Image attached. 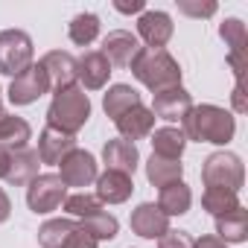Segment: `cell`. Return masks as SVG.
Listing matches in <instances>:
<instances>
[{"label":"cell","instance_id":"11","mask_svg":"<svg viewBox=\"0 0 248 248\" xmlns=\"http://www.w3.org/2000/svg\"><path fill=\"white\" fill-rule=\"evenodd\" d=\"M47 73V82L53 91H64L76 85V56L67 50H50L41 62H38Z\"/></svg>","mask_w":248,"mask_h":248},{"label":"cell","instance_id":"34","mask_svg":"<svg viewBox=\"0 0 248 248\" xmlns=\"http://www.w3.org/2000/svg\"><path fill=\"white\" fill-rule=\"evenodd\" d=\"M64 248H96V239L76 222V228H73V233L67 236V242H64Z\"/></svg>","mask_w":248,"mask_h":248},{"label":"cell","instance_id":"10","mask_svg":"<svg viewBox=\"0 0 248 248\" xmlns=\"http://www.w3.org/2000/svg\"><path fill=\"white\" fill-rule=\"evenodd\" d=\"M111 67H132L135 56L140 53V41L138 35L126 32V30H114L102 38V50H99Z\"/></svg>","mask_w":248,"mask_h":248},{"label":"cell","instance_id":"38","mask_svg":"<svg viewBox=\"0 0 248 248\" xmlns=\"http://www.w3.org/2000/svg\"><path fill=\"white\" fill-rule=\"evenodd\" d=\"M9 213H12V202H9L6 190L0 187V222H6V219H9Z\"/></svg>","mask_w":248,"mask_h":248},{"label":"cell","instance_id":"3","mask_svg":"<svg viewBox=\"0 0 248 248\" xmlns=\"http://www.w3.org/2000/svg\"><path fill=\"white\" fill-rule=\"evenodd\" d=\"M91 117V99L82 88H64V91H56L53 93V102L47 108V126L59 129V132H67V135H76Z\"/></svg>","mask_w":248,"mask_h":248},{"label":"cell","instance_id":"35","mask_svg":"<svg viewBox=\"0 0 248 248\" xmlns=\"http://www.w3.org/2000/svg\"><path fill=\"white\" fill-rule=\"evenodd\" d=\"M114 9L123 15H135V12H146V3L143 0H132V3H114Z\"/></svg>","mask_w":248,"mask_h":248},{"label":"cell","instance_id":"17","mask_svg":"<svg viewBox=\"0 0 248 248\" xmlns=\"http://www.w3.org/2000/svg\"><path fill=\"white\" fill-rule=\"evenodd\" d=\"M102 161L108 170L114 172H123V175H135L138 164H140V152L135 143L129 140H123V138H114L102 146Z\"/></svg>","mask_w":248,"mask_h":248},{"label":"cell","instance_id":"5","mask_svg":"<svg viewBox=\"0 0 248 248\" xmlns=\"http://www.w3.org/2000/svg\"><path fill=\"white\" fill-rule=\"evenodd\" d=\"M32 38L24 30H3L0 32V73L3 76H21L27 67H32Z\"/></svg>","mask_w":248,"mask_h":248},{"label":"cell","instance_id":"14","mask_svg":"<svg viewBox=\"0 0 248 248\" xmlns=\"http://www.w3.org/2000/svg\"><path fill=\"white\" fill-rule=\"evenodd\" d=\"M76 149V135H67V132H59L53 126H44V132L38 135V158L41 164L47 167H59L70 152Z\"/></svg>","mask_w":248,"mask_h":248},{"label":"cell","instance_id":"31","mask_svg":"<svg viewBox=\"0 0 248 248\" xmlns=\"http://www.w3.org/2000/svg\"><path fill=\"white\" fill-rule=\"evenodd\" d=\"M219 35H222V41L231 47L228 53H233V56H242V53H245V24H242L239 18H228V21H222Z\"/></svg>","mask_w":248,"mask_h":248},{"label":"cell","instance_id":"32","mask_svg":"<svg viewBox=\"0 0 248 248\" xmlns=\"http://www.w3.org/2000/svg\"><path fill=\"white\" fill-rule=\"evenodd\" d=\"M216 3L213 0H207V3H193V0H178V12L181 15H190V18H210L216 15Z\"/></svg>","mask_w":248,"mask_h":248},{"label":"cell","instance_id":"39","mask_svg":"<svg viewBox=\"0 0 248 248\" xmlns=\"http://www.w3.org/2000/svg\"><path fill=\"white\" fill-rule=\"evenodd\" d=\"M6 164H9V152H6V149H0V178L6 175Z\"/></svg>","mask_w":248,"mask_h":248},{"label":"cell","instance_id":"7","mask_svg":"<svg viewBox=\"0 0 248 248\" xmlns=\"http://www.w3.org/2000/svg\"><path fill=\"white\" fill-rule=\"evenodd\" d=\"M50 91V82H47V73L41 64H32L27 67L21 76L12 79L9 85V102L12 105H32L38 102V96H44Z\"/></svg>","mask_w":248,"mask_h":248},{"label":"cell","instance_id":"4","mask_svg":"<svg viewBox=\"0 0 248 248\" xmlns=\"http://www.w3.org/2000/svg\"><path fill=\"white\" fill-rule=\"evenodd\" d=\"M202 181L204 187H225L231 193H239L245 184V170L239 155L233 152H213L202 164Z\"/></svg>","mask_w":248,"mask_h":248},{"label":"cell","instance_id":"30","mask_svg":"<svg viewBox=\"0 0 248 248\" xmlns=\"http://www.w3.org/2000/svg\"><path fill=\"white\" fill-rule=\"evenodd\" d=\"M64 210L70 213V216H76V219H85V216H93V213H99L102 210V202L93 196V193H73V196H67L64 199Z\"/></svg>","mask_w":248,"mask_h":248},{"label":"cell","instance_id":"21","mask_svg":"<svg viewBox=\"0 0 248 248\" xmlns=\"http://www.w3.org/2000/svg\"><path fill=\"white\" fill-rule=\"evenodd\" d=\"M184 149H187V138H184L181 129L164 126V129L152 132V155H161V158H170V161H181Z\"/></svg>","mask_w":248,"mask_h":248},{"label":"cell","instance_id":"24","mask_svg":"<svg viewBox=\"0 0 248 248\" xmlns=\"http://www.w3.org/2000/svg\"><path fill=\"white\" fill-rule=\"evenodd\" d=\"M216 236L222 242H245L248 239V210L236 207L225 216H216Z\"/></svg>","mask_w":248,"mask_h":248},{"label":"cell","instance_id":"9","mask_svg":"<svg viewBox=\"0 0 248 248\" xmlns=\"http://www.w3.org/2000/svg\"><path fill=\"white\" fill-rule=\"evenodd\" d=\"M172 32H175V27H172V18L167 12H161V9L140 12V18H138V35L143 38V44L149 50H164L170 44Z\"/></svg>","mask_w":248,"mask_h":248},{"label":"cell","instance_id":"20","mask_svg":"<svg viewBox=\"0 0 248 248\" xmlns=\"http://www.w3.org/2000/svg\"><path fill=\"white\" fill-rule=\"evenodd\" d=\"M32 138V129L30 123L18 114H3L0 117V149L6 152H18V149H27Z\"/></svg>","mask_w":248,"mask_h":248},{"label":"cell","instance_id":"12","mask_svg":"<svg viewBox=\"0 0 248 248\" xmlns=\"http://www.w3.org/2000/svg\"><path fill=\"white\" fill-rule=\"evenodd\" d=\"M193 108V96L181 88V85H175V88H167V91H161V93H155V99H152V114H155V120H167V123H181L184 117H187V111Z\"/></svg>","mask_w":248,"mask_h":248},{"label":"cell","instance_id":"2","mask_svg":"<svg viewBox=\"0 0 248 248\" xmlns=\"http://www.w3.org/2000/svg\"><path fill=\"white\" fill-rule=\"evenodd\" d=\"M132 73L135 79L149 88L152 93H161L167 88H175L181 85V67L178 62L167 53V50H149V47H140V53L135 56L132 62Z\"/></svg>","mask_w":248,"mask_h":248},{"label":"cell","instance_id":"18","mask_svg":"<svg viewBox=\"0 0 248 248\" xmlns=\"http://www.w3.org/2000/svg\"><path fill=\"white\" fill-rule=\"evenodd\" d=\"M114 126H117V132H120V138H123V140L135 143V140L149 138V135L155 132V114H152L149 108L138 105V108L126 111L123 117H117V120H114Z\"/></svg>","mask_w":248,"mask_h":248},{"label":"cell","instance_id":"33","mask_svg":"<svg viewBox=\"0 0 248 248\" xmlns=\"http://www.w3.org/2000/svg\"><path fill=\"white\" fill-rule=\"evenodd\" d=\"M193 245H196V239L187 231H167L158 239V248H193Z\"/></svg>","mask_w":248,"mask_h":248},{"label":"cell","instance_id":"8","mask_svg":"<svg viewBox=\"0 0 248 248\" xmlns=\"http://www.w3.org/2000/svg\"><path fill=\"white\" fill-rule=\"evenodd\" d=\"M59 167H62L59 178L64 181V187H91V184L96 181V175H99L96 158H93L91 152L79 149V146H76Z\"/></svg>","mask_w":248,"mask_h":248},{"label":"cell","instance_id":"23","mask_svg":"<svg viewBox=\"0 0 248 248\" xmlns=\"http://www.w3.org/2000/svg\"><path fill=\"white\" fill-rule=\"evenodd\" d=\"M193 204V193L184 181H172L167 187H161V196H158V207L167 213V216H184Z\"/></svg>","mask_w":248,"mask_h":248},{"label":"cell","instance_id":"27","mask_svg":"<svg viewBox=\"0 0 248 248\" xmlns=\"http://www.w3.org/2000/svg\"><path fill=\"white\" fill-rule=\"evenodd\" d=\"M202 207L213 216H225V213H231L242 204H239V193H231L225 187H207L202 193Z\"/></svg>","mask_w":248,"mask_h":248},{"label":"cell","instance_id":"40","mask_svg":"<svg viewBox=\"0 0 248 248\" xmlns=\"http://www.w3.org/2000/svg\"><path fill=\"white\" fill-rule=\"evenodd\" d=\"M3 114H6V111H3V96H0V117H3Z\"/></svg>","mask_w":248,"mask_h":248},{"label":"cell","instance_id":"13","mask_svg":"<svg viewBox=\"0 0 248 248\" xmlns=\"http://www.w3.org/2000/svg\"><path fill=\"white\" fill-rule=\"evenodd\" d=\"M129 225H132V231H135L138 236H143V239H161V236L170 231V216H167L158 204L143 202V204H138V207L132 210Z\"/></svg>","mask_w":248,"mask_h":248},{"label":"cell","instance_id":"29","mask_svg":"<svg viewBox=\"0 0 248 248\" xmlns=\"http://www.w3.org/2000/svg\"><path fill=\"white\" fill-rule=\"evenodd\" d=\"M96 242L99 239H114L117 236V231H120V222H117V216H111L108 210H99V213H93V216H85L82 222H79Z\"/></svg>","mask_w":248,"mask_h":248},{"label":"cell","instance_id":"37","mask_svg":"<svg viewBox=\"0 0 248 248\" xmlns=\"http://www.w3.org/2000/svg\"><path fill=\"white\" fill-rule=\"evenodd\" d=\"M193 248H228V242H222L219 236H213V233H210V236H202Z\"/></svg>","mask_w":248,"mask_h":248},{"label":"cell","instance_id":"25","mask_svg":"<svg viewBox=\"0 0 248 248\" xmlns=\"http://www.w3.org/2000/svg\"><path fill=\"white\" fill-rule=\"evenodd\" d=\"M181 175H184V164L181 161L149 155V161H146V178H149L152 187H167L172 181H181Z\"/></svg>","mask_w":248,"mask_h":248},{"label":"cell","instance_id":"16","mask_svg":"<svg viewBox=\"0 0 248 248\" xmlns=\"http://www.w3.org/2000/svg\"><path fill=\"white\" fill-rule=\"evenodd\" d=\"M96 199L102 204H123L129 202V196L135 193V181L132 175H123V172H114V170H105L102 175H96Z\"/></svg>","mask_w":248,"mask_h":248},{"label":"cell","instance_id":"1","mask_svg":"<svg viewBox=\"0 0 248 248\" xmlns=\"http://www.w3.org/2000/svg\"><path fill=\"white\" fill-rule=\"evenodd\" d=\"M181 123H184V129H181L184 138L196 140V143L225 146V143L233 140V132H236L233 114L219 108V105H193Z\"/></svg>","mask_w":248,"mask_h":248},{"label":"cell","instance_id":"15","mask_svg":"<svg viewBox=\"0 0 248 248\" xmlns=\"http://www.w3.org/2000/svg\"><path fill=\"white\" fill-rule=\"evenodd\" d=\"M108 76H111V64L99 50H88L82 59H76V79L82 82V91L105 88Z\"/></svg>","mask_w":248,"mask_h":248},{"label":"cell","instance_id":"26","mask_svg":"<svg viewBox=\"0 0 248 248\" xmlns=\"http://www.w3.org/2000/svg\"><path fill=\"white\" fill-rule=\"evenodd\" d=\"M67 35H70V41H73L76 47L93 44L96 35H99V18H96L93 12H79V15H73V21L67 24Z\"/></svg>","mask_w":248,"mask_h":248},{"label":"cell","instance_id":"22","mask_svg":"<svg viewBox=\"0 0 248 248\" xmlns=\"http://www.w3.org/2000/svg\"><path fill=\"white\" fill-rule=\"evenodd\" d=\"M138 105H143V99H140V93H138L132 85H111L108 93L102 96V108H105V114H108L111 120L123 117L126 111H132V108H138Z\"/></svg>","mask_w":248,"mask_h":248},{"label":"cell","instance_id":"36","mask_svg":"<svg viewBox=\"0 0 248 248\" xmlns=\"http://www.w3.org/2000/svg\"><path fill=\"white\" fill-rule=\"evenodd\" d=\"M231 102H233V111H236V114H242V111L248 108V102H245V91H242V85H236V88H233V93H231Z\"/></svg>","mask_w":248,"mask_h":248},{"label":"cell","instance_id":"28","mask_svg":"<svg viewBox=\"0 0 248 248\" xmlns=\"http://www.w3.org/2000/svg\"><path fill=\"white\" fill-rule=\"evenodd\" d=\"M76 222L73 219H47L41 228H38V242L41 248H64L67 236L73 233Z\"/></svg>","mask_w":248,"mask_h":248},{"label":"cell","instance_id":"19","mask_svg":"<svg viewBox=\"0 0 248 248\" xmlns=\"http://www.w3.org/2000/svg\"><path fill=\"white\" fill-rule=\"evenodd\" d=\"M38 167H41V158L35 149H18V152H9V164H6V181L12 187H27L32 178H38Z\"/></svg>","mask_w":248,"mask_h":248},{"label":"cell","instance_id":"6","mask_svg":"<svg viewBox=\"0 0 248 248\" xmlns=\"http://www.w3.org/2000/svg\"><path fill=\"white\" fill-rule=\"evenodd\" d=\"M67 187L56 172H41L27 184V204L32 213H53L64 204Z\"/></svg>","mask_w":248,"mask_h":248}]
</instances>
